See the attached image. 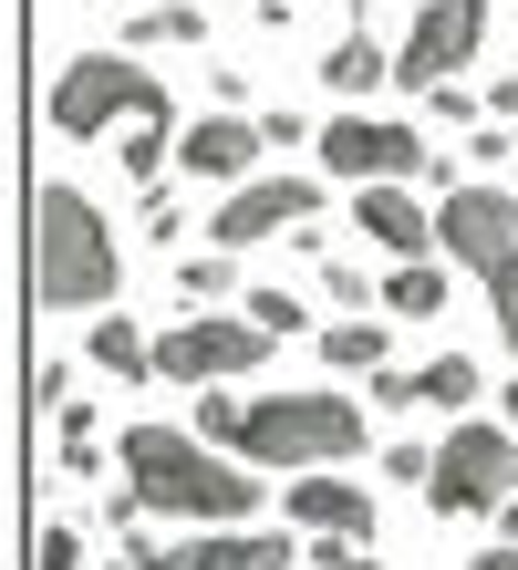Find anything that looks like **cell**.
<instances>
[{
	"label": "cell",
	"mask_w": 518,
	"mask_h": 570,
	"mask_svg": "<svg viewBox=\"0 0 518 570\" xmlns=\"http://www.w3.org/2000/svg\"><path fill=\"white\" fill-rule=\"evenodd\" d=\"M115 156H125V177H135V187H156V177H166V156H177V136H166V125H125V146H115Z\"/></svg>",
	"instance_id": "cell-22"
},
{
	"label": "cell",
	"mask_w": 518,
	"mask_h": 570,
	"mask_svg": "<svg viewBox=\"0 0 518 570\" xmlns=\"http://www.w3.org/2000/svg\"><path fill=\"white\" fill-rule=\"evenodd\" d=\"M260 146H270V125H250V115H197L187 136H177V166H187V177H218V187H250L260 177Z\"/></svg>",
	"instance_id": "cell-11"
},
{
	"label": "cell",
	"mask_w": 518,
	"mask_h": 570,
	"mask_svg": "<svg viewBox=\"0 0 518 570\" xmlns=\"http://www.w3.org/2000/svg\"><path fill=\"white\" fill-rule=\"evenodd\" d=\"M125 488H135V509L197 519V529H238L260 509V466L187 425H125Z\"/></svg>",
	"instance_id": "cell-1"
},
{
	"label": "cell",
	"mask_w": 518,
	"mask_h": 570,
	"mask_svg": "<svg viewBox=\"0 0 518 570\" xmlns=\"http://www.w3.org/2000/svg\"><path fill=\"white\" fill-rule=\"evenodd\" d=\"M508 415H518V384H508Z\"/></svg>",
	"instance_id": "cell-33"
},
{
	"label": "cell",
	"mask_w": 518,
	"mask_h": 570,
	"mask_svg": "<svg viewBox=\"0 0 518 570\" xmlns=\"http://www.w3.org/2000/svg\"><path fill=\"white\" fill-rule=\"evenodd\" d=\"M74 405V363H31V415H62Z\"/></svg>",
	"instance_id": "cell-24"
},
{
	"label": "cell",
	"mask_w": 518,
	"mask_h": 570,
	"mask_svg": "<svg viewBox=\"0 0 518 570\" xmlns=\"http://www.w3.org/2000/svg\"><path fill=\"white\" fill-rule=\"evenodd\" d=\"M125 291V249L115 228H104V208L84 187H42L31 197V301L42 312H104V301Z\"/></svg>",
	"instance_id": "cell-2"
},
{
	"label": "cell",
	"mask_w": 518,
	"mask_h": 570,
	"mask_svg": "<svg viewBox=\"0 0 518 570\" xmlns=\"http://www.w3.org/2000/svg\"><path fill=\"white\" fill-rule=\"evenodd\" d=\"M115 570H146V560H115Z\"/></svg>",
	"instance_id": "cell-32"
},
{
	"label": "cell",
	"mask_w": 518,
	"mask_h": 570,
	"mask_svg": "<svg viewBox=\"0 0 518 570\" xmlns=\"http://www.w3.org/2000/svg\"><path fill=\"white\" fill-rule=\"evenodd\" d=\"M301 228H322V177H250V187H228V208L207 218V239L260 249V239H301Z\"/></svg>",
	"instance_id": "cell-10"
},
{
	"label": "cell",
	"mask_w": 518,
	"mask_h": 570,
	"mask_svg": "<svg viewBox=\"0 0 518 570\" xmlns=\"http://www.w3.org/2000/svg\"><path fill=\"white\" fill-rule=\"evenodd\" d=\"M31 570H84V540H74V529H42V540H31Z\"/></svg>",
	"instance_id": "cell-27"
},
{
	"label": "cell",
	"mask_w": 518,
	"mask_h": 570,
	"mask_svg": "<svg viewBox=\"0 0 518 570\" xmlns=\"http://www.w3.org/2000/svg\"><path fill=\"white\" fill-rule=\"evenodd\" d=\"M322 83H332V94H353V105H363L373 83H394V52L373 42V31H342V42H332V62H322Z\"/></svg>",
	"instance_id": "cell-16"
},
{
	"label": "cell",
	"mask_w": 518,
	"mask_h": 570,
	"mask_svg": "<svg viewBox=\"0 0 518 570\" xmlns=\"http://www.w3.org/2000/svg\"><path fill=\"white\" fill-rule=\"evenodd\" d=\"M291 519L311 529V540H373V498H363V478H332V466L291 478Z\"/></svg>",
	"instance_id": "cell-14"
},
{
	"label": "cell",
	"mask_w": 518,
	"mask_h": 570,
	"mask_svg": "<svg viewBox=\"0 0 518 570\" xmlns=\"http://www.w3.org/2000/svg\"><path fill=\"white\" fill-rule=\"evenodd\" d=\"M115 11H146V0H115Z\"/></svg>",
	"instance_id": "cell-31"
},
{
	"label": "cell",
	"mask_w": 518,
	"mask_h": 570,
	"mask_svg": "<svg viewBox=\"0 0 518 570\" xmlns=\"http://www.w3.org/2000/svg\"><path fill=\"white\" fill-rule=\"evenodd\" d=\"M115 125H166V83L135 52H74L52 73V136H115Z\"/></svg>",
	"instance_id": "cell-5"
},
{
	"label": "cell",
	"mask_w": 518,
	"mask_h": 570,
	"mask_svg": "<svg viewBox=\"0 0 518 570\" xmlns=\"http://www.w3.org/2000/svg\"><path fill=\"white\" fill-rule=\"evenodd\" d=\"M260 353H270V332L250 312H187L177 332H156L166 384H238V374H260Z\"/></svg>",
	"instance_id": "cell-7"
},
{
	"label": "cell",
	"mask_w": 518,
	"mask_h": 570,
	"mask_svg": "<svg viewBox=\"0 0 518 570\" xmlns=\"http://www.w3.org/2000/svg\"><path fill=\"white\" fill-rule=\"evenodd\" d=\"M384 312H394V322H436V312H446V271H436V259H394Z\"/></svg>",
	"instance_id": "cell-18"
},
{
	"label": "cell",
	"mask_w": 518,
	"mask_h": 570,
	"mask_svg": "<svg viewBox=\"0 0 518 570\" xmlns=\"http://www.w3.org/2000/svg\"><path fill=\"white\" fill-rule=\"evenodd\" d=\"M228 456H250V466H342V456H363V405L353 394H250L238 405V435H228Z\"/></svg>",
	"instance_id": "cell-3"
},
{
	"label": "cell",
	"mask_w": 518,
	"mask_h": 570,
	"mask_svg": "<svg viewBox=\"0 0 518 570\" xmlns=\"http://www.w3.org/2000/svg\"><path fill=\"white\" fill-rule=\"evenodd\" d=\"M373 405H446V415H457V405H477V363L436 353L426 374H394V363H384V374H373Z\"/></svg>",
	"instance_id": "cell-15"
},
{
	"label": "cell",
	"mask_w": 518,
	"mask_h": 570,
	"mask_svg": "<svg viewBox=\"0 0 518 570\" xmlns=\"http://www.w3.org/2000/svg\"><path fill=\"white\" fill-rule=\"evenodd\" d=\"M238 312H250V322L270 332V343H281V332H301V301H291V291H250Z\"/></svg>",
	"instance_id": "cell-23"
},
{
	"label": "cell",
	"mask_w": 518,
	"mask_h": 570,
	"mask_svg": "<svg viewBox=\"0 0 518 570\" xmlns=\"http://www.w3.org/2000/svg\"><path fill=\"white\" fill-rule=\"evenodd\" d=\"M156 570H291L281 529H187L177 550H156Z\"/></svg>",
	"instance_id": "cell-13"
},
{
	"label": "cell",
	"mask_w": 518,
	"mask_h": 570,
	"mask_svg": "<svg viewBox=\"0 0 518 570\" xmlns=\"http://www.w3.org/2000/svg\"><path fill=\"white\" fill-rule=\"evenodd\" d=\"M384 478H404L414 498H426L436 488V446H384Z\"/></svg>",
	"instance_id": "cell-26"
},
{
	"label": "cell",
	"mask_w": 518,
	"mask_h": 570,
	"mask_svg": "<svg viewBox=\"0 0 518 570\" xmlns=\"http://www.w3.org/2000/svg\"><path fill=\"white\" fill-rule=\"evenodd\" d=\"M322 177H342V187H414V177H436V146L414 136V125H384V115H332L322 125Z\"/></svg>",
	"instance_id": "cell-6"
},
{
	"label": "cell",
	"mask_w": 518,
	"mask_h": 570,
	"mask_svg": "<svg viewBox=\"0 0 518 570\" xmlns=\"http://www.w3.org/2000/svg\"><path fill=\"white\" fill-rule=\"evenodd\" d=\"M238 405H250V394H197V435H207V446L238 435Z\"/></svg>",
	"instance_id": "cell-25"
},
{
	"label": "cell",
	"mask_w": 518,
	"mask_h": 570,
	"mask_svg": "<svg viewBox=\"0 0 518 570\" xmlns=\"http://www.w3.org/2000/svg\"><path fill=\"white\" fill-rule=\"evenodd\" d=\"M508 498H518V435L508 425H457L436 446L426 509H508Z\"/></svg>",
	"instance_id": "cell-8"
},
{
	"label": "cell",
	"mask_w": 518,
	"mask_h": 570,
	"mask_svg": "<svg viewBox=\"0 0 518 570\" xmlns=\"http://www.w3.org/2000/svg\"><path fill=\"white\" fill-rule=\"evenodd\" d=\"M436 239H446V259H457V271L488 281V301H498V343L518 353V197H508V187H446Z\"/></svg>",
	"instance_id": "cell-4"
},
{
	"label": "cell",
	"mask_w": 518,
	"mask_h": 570,
	"mask_svg": "<svg viewBox=\"0 0 518 570\" xmlns=\"http://www.w3.org/2000/svg\"><path fill=\"white\" fill-rule=\"evenodd\" d=\"M322 291L342 301V312H373V291H363V271H353V259H332V271H322Z\"/></svg>",
	"instance_id": "cell-29"
},
{
	"label": "cell",
	"mask_w": 518,
	"mask_h": 570,
	"mask_svg": "<svg viewBox=\"0 0 518 570\" xmlns=\"http://www.w3.org/2000/svg\"><path fill=\"white\" fill-rule=\"evenodd\" d=\"M177 291H187V312H218V301H238V249H197V259H177Z\"/></svg>",
	"instance_id": "cell-19"
},
{
	"label": "cell",
	"mask_w": 518,
	"mask_h": 570,
	"mask_svg": "<svg viewBox=\"0 0 518 570\" xmlns=\"http://www.w3.org/2000/svg\"><path fill=\"white\" fill-rule=\"evenodd\" d=\"M311 570H373V540H311Z\"/></svg>",
	"instance_id": "cell-28"
},
{
	"label": "cell",
	"mask_w": 518,
	"mask_h": 570,
	"mask_svg": "<svg viewBox=\"0 0 518 570\" xmlns=\"http://www.w3.org/2000/svg\"><path fill=\"white\" fill-rule=\"evenodd\" d=\"M467 570H518V540H508V550H477Z\"/></svg>",
	"instance_id": "cell-30"
},
{
	"label": "cell",
	"mask_w": 518,
	"mask_h": 570,
	"mask_svg": "<svg viewBox=\"0 0 518 570\" xmlns=\"http://www.w3.org/2000/svg\"><path fill=\"white\" fill-rule=\"evenodd\" d=\"M197 31H207V21H197V0H146V11L125 21V42H135V52H156V42H197Z\"/></svg>",
	"instance_id": "cell-21"
},
{
	"label": "cell",
	"mask_w": 518,
	"mask_h": 570,
	"mask_svg": "<svg viewBox=\"0 0 518 570\" xmlns=\"http://www.w3.org/2000/svg\"><path fill=\"white\" fill-rule=\"evenodd\" d=\"M322 363H332V374H384V322H332L322 332Z\"/></svg>",
	"instance_id": "cell-20"
},
{
	"label": "cell",
	"mask_w": 518,
	"mask_h": 570,
	"mask_svg": "<svg viewBox=\"0 0 518 570\" xmlns=\"http://www.w3.org/2000/svg\"><path fill=\"white\" fill-rule=\"evenodd\" d=\"M353 228L384 259H426V249H446L436 239V208H414V187H353Z\"/></svg>",
	"instance_id": "cell-12"
},
{
	"label": "cell",
	"mask_w": 518,
	"mask_h": 570,
	"mask_svg": "<svg viewBox=\"0 0 518 570\" xmlns=\"http://www.w3.org/2000/svg\"><path fill=\"white\" fill-rule=\"evenodd\" d=\"M477 42H488V0H426L414 31H404V52H394V83L446 94V83L477 62Z\"/></svg>",
	"instance_id": "cell-9"
},
{
	"label": "cell",
	"mask_w": 518,
	"mask_h": 570,
	"mask_svg": "<svg viewBox=\"0 0 518 570\" xmlns=\"http://www.w3.org/2000/svg\"><path fill=\"white\" fill-rule=\"evenodd\" d=\"M84 353H94V363H104V374H115V384H146V374H156V343H146V332H135L125 312H104Z\"/></svg>",
	"instance_id": "cell-17"
}]
</instances>
